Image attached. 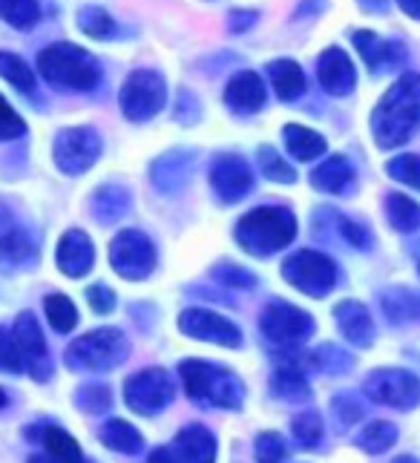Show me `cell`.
I'll list each match as a JSON object with an SVG mask.
<instances>
[{
  "label": "cell",
  "mask_w": 420,
  "mask_h": 463,
  "mask_svg": "<svg viewBox=\"0 0 420 463\" xmlns=\"http://www.w3.org/2000/svg\"><path fill=\"white\" fill-rule=\"evenodd\" d=\"M0 78H6V81L12 87H18L21 92L35 90V75L26 67V61L12 52H0Z\"/></svg>",
  "instance_id": "74e56055"
},
{
  "label": "cell",
  "mask_w": 420,
  "mask_h": 463,
  "mask_svg": "<svg viewBox=\"0 0 420 463\" xmlns=\"http://www.w3.org/2000/svg\"><path fill=\"white\" fill-rule=\"evenodd\" d=\"M21 369H24V360H21L18 343H14V334L0 328V372L18 374Z\"/></svg>",
  "instance_id": "f6af8a7d"
},
{
  "label": "cell",
  "mask_w": 420,
  "mask_h": 463,
  "mask_svg": "<svg viewBox=\"0 0 420 463\" xmlns=\"http://www.w3.org/2000/svg\"><path fill=\"white\" fill-rule=\"evenodd\" d=\"M55 165L61 173L67 175H81L87 173L101 156V136L92 127H70L55 136Z\"/></svg>",
  "instance_id": "8fae6325"
},
{
  "label": "cell",
  "mask_w": 420,
  "mask_h": 463,
  "mask_svg": "<svg viewBox=\"0 0 420 463\" xmlns=\"http://www.w3.org/2000/svg\"><path fill=\"white\" fill-rule=\"evenodd\" d=\"M417 130H420V75L403 72L375 107L371 133H375L377 147L392 150L406 145Z\"/></svg>",
  "instance_id": "6da1fadb"
},
{
  "label": "cell",
  "mask_w": 420,
  "mask_h": 463,
  "mask_svg": "<svg viewBox=\"0 0 420 463\" xmlns=\"http://www.w3.org/2000/svg\"><path fill=\"white\" fill-rule=\"evenodd\" d=\"M214 279L222 282V285H234V288H253L256 285V277L248 274L245 268H239V265H228V262H222L214 268Z\"/></svg>",
  "instance_id": "bcb514c9"
},
{
  "label": "cell",
  "mask_w": 420,
  "mask_h": 463,
  "mask_svg": "<svg viewBox=\"0 0 420 463\" xmlns=\"http://www.w3.org/2000/svg\"><path fill=\"white\" fill-rule=\"evenodd\" d=\"M29 463H55V460H50L46 455H32V458H29ZM84 463H87V460H84Z\"/></svg>",
  "instance_id": "db71d44e"
},
{
  "label": "cell",
  "mask_w": 420,
  "mask_h": 463,
  "mask_svg": "<svg viewBox=\"0 0 420 463\" xmlns=\"http://www.w3.org/2000/svg\"><path fill=\"white\" fill-rule=\"evenodd\" d=\"M386 170H389L392 179L420 190V158L417 156H397V158H392Z\"/></svg>",
  "instance_id": "b9f144b4"
},
{
  "label": "cell",
  "mask_w": 420,
  "mask_h": 463,
  "mask_svg": "<svg viewBox=\"0 0 420 463\" xmlns=\"http://www.w3.org/2000/svg\"><path fill=\"white\" fill-rule=\"evenodd\" d=\"M311 184L317 190H322V194H334L340 196L346 194V190L354 184V167L348 165L346 156H331L326 158L320 167H314L311 173Z\"/></svg>",
  "instance_id": "cb8c5ba5"
},
{
  "label": "cell",
  "mask_w": 420,
  "mask_h": 463,
  "mask_svg": "<svg viewBox=\"0 0 420 463\" xmlns=\"http://www.w3.org/2000/svg\"><path fill=\"white\" fill-rule=\"evenodd\" d=\"M268 389L277 401H285V403H309L311 401V383L305 380V374L300 369H294V365H282V369L273 372L268 380Z\"/></svg>",
  "instance_id": "484cf974"
},
{
  "label": "cell",
  "mask_w": 420,
  "mask_h": 463,
  "mask_svg": "<svg viewBox=\"0 0 420 463\" xmlns=\"http://www.w3.org/2000/svg\"><path fill=\"white\" fill-rule=\"evenodd\" d=\"M260 328L268 343L294 348V345H302L314 334V317L305 314L297 306H291L285 299H273L268 302L260 317Z\"/></svg>",
  "instance_id": "52a82bcc"
},
{
  "label": "cell",
  "mask_w": 420,
  "mask_h": 463,
  "mask_svg": "<svg viewBox=\"0 0 420 463\" xmlns=\"http://www.w3.org/2000/svg\"><path fill=\"white\" fill-rule=\"evenodd\" d=\"M55 262L61 268V274H67L72 279L87 277L95 265V248L90 242V236L84 231H67L58 242Z\"/></svg>",
  "instance_id": "ac0fdd59"
},
{
  "label": "cell",
  "mask_w": 420,
  "mask_h": 463,
  "mask_svg": "<svg viewBox=\"0 0 420 463\" xmlns=\"http://www.w3.org/2000/svg\"><path fill=\"white\" fill-rule=\"evenodd\" d=\"M127 354H130V343L121 328H95L72 340L63 357L75 372H110L121 365Z\"/></svg>",
  "instance_id": "5b68a950"
},
{
  "label": "cell",
  "mask_w": 420,
  "mask_h": 463,
  "mask_svg": "<svg viewBox=\"0 0 420 463\" xmlns=\"http://www.w3.org/2000/svg\"><path fill=\"white\" fill-rule=\"evenodd\" d=\"M130 211V194L124 187L116 184H104L99 187V194L92 196V216L101 222V225H112L121 216Z\"/></svg>",
  "instance_id": "f546056e"
},
{
  "label": "cell",
  "mask_w": 420,
  "mask_h": 463,
  "mask_svg": "<svg viewBox=\"0 0 420 463\" xmlns=\"http://www.w3.org/2000/svg\"><path fill=\"white\" fill-rule=\"evenodd\" d=\"M216 440L205 426H187L170 443L150 452L148 463H214Z\"/></svg>",
  "instance_id": "4fadbf2b"
},
{
  "label": "cell",
  "mask_w": 420,
  "mask_h": 463,
  "mask_svg": "<svg viewBox=\"0 0 420 463\" xmlns=\"http://www.w3.org/2000/svg\"><path fill=\"white\" fill-rule=\"evenodd\" d=\"M386 216H389L392 228L400 233H412L420 228V204L403 194H392L386 199Z\"/></svg>",
  "instance_id": "1f68e13d"
},
{
  "label": "cell",
  "mask_w": 420,
  "mask_h": 463,
  "mask_svg": "<svg viewBox=\"0 0 420 463\" xmlns=\"http://www.w3.org/2000/svg\"><path fill=\"white\" fill-rule=\"evenodd\" d=\"M78 26H81L84 35H90L95 41H110V38H116V32H119L116 21H112L101 6L81 9L78 12Z\"/></svg>",
  "instance_id": "d6a6232c"
},
{
  "label": "cell",
  "mask_w": 420,
  "mask_h": 463,
  "mask_svg": "<svg viewBox=\"0 0 420 463\" xmlns=\"http://www.w3.org/2000/svg\"><path fill=\"white\" fill-rule=\"evenodd\" d=\"M337 228H340L343 239L351 245V248H360L366 250L368 248V233L363 225H358V222H351V219H343V216H337Z\"/></svg>",
  "instance_id": "681fc988"
},
{
  "label": "cell",
  "mask_w": 420,
  "mask_h": 463,
  "mask_svg": "<svg viewBox=\"0 0 420 463\" xmlns=\"http://www.w3.org/2000/svg\"><path fill=\"white\" fill-rule=\"evenodd\" d=\"M334 319L340 326V334L358 348H368L375 343V323H371V314L363 302L358 299H343L340 306L334 308Z\"/></svg>",
  "instance_id": "ffe728a7"
},
{
  "label": "cell",
  "mask_w": 420,
  "mask_h": 463,
  "mask_svg": "<svg viewBox=\"0 0 420 463\" xmlns=\"http://www.w3.org/2000/svg\"><path fill=\"white\" fill-rule=\"evenodd\" d=\"M366 12H383L386 9V0H360Z\"/></svg>",
  "instance_id": "f5cc1de1"
},
{
  "label": "cell",
  "mask_w": 420,
  "mask_h": 463,
  "mask_svg": "<svg viewBox=\"0 0 420 463\" xmlns=\"http://www.w3.org/2000/svg\"><path fill=\"white\" fill-rule=\"evenodd\" d=\"M317 75H320L322 90L334 95V99H346V95H351L354 84H358V72H354L351 58L343 50H337V46H331V50L320 55Z\"/></svg>",
  "instance_id": "e0dca14e"
},
{
  "label": "cell",
  "mask_w": 420,
  "mask_h": 463,
  "mask_svg": "<svg viewBox=\"0 0 420 463\" xmlns=\"http://www.w3.org/2000/svg\"><path fill=\"white\" fill-rule=\"evenodd\" d=\"M75 403L87 414H104L112 406V392H110V386H104V383H87V386L78 389Z\"/></svg>",
  "instance_id": "f35d334b"
},
{
  "label": "cell",
  "mask_w": 420,
  "mask_h": 463,
  "mask_svg": "<svg viewBox=\"0 0 420 463\" xmlns=\"http://www.w3.org/2000/svg\"><path fill=\"white\" fill-rule=\"evenodd\" d=\"M288 285L309 297H326L337 285V265L320 250H297L282 262Z\"/></svg>",
  "instance_id": "8992f818"
},
{
  "label": "cell",
  "mask_w": 420,
  "mask_h": 463,
  "mask_svg": "<svg viewBox=\"0 0 420 463\" xmlns=\"http://www.w3.org/2000/svg\"><path fill=\"white\" fill-rule=\"evenodd\" d=\"M363 392L368 401L406 411L420 403V377L403 369H377L366 377Z\"/></svg>",
  "instance_id": "7c38bea8"
},
{
  "label": "cell",
  "mask_w": 420,
  "mask_h": 463,
  "mask_svg": "<svg viewBox=\"0 0 420 463\" xmlns=\"http://www.w3.org/2000/svg\"><path fill=\"white\" fill-rule=\"evenodd\" d=\"M110 265L124 279H148L156 268V245L141 231H121L110 245Z\"/></svg>",
  "instance_id": "9c48e42d"
},
{
  "label": "cell",
  "mask_w": 420,
  "mask_h": 463,
  "mask_svg": "<svg viewBox=\"0 0 420 463\" xmlns=\"http://www.w3.org/2000/svg\"><path fill=\"white\" fill-rule=\"evenodd\" d=\"M291 429H294V438L305 446V449H314V446L322 440V418L317 411L297 414L294 423H291Z\"/></svg>",
  "instance_id": "60d3db41"
},
{
  "label": "cell",
  "mask_w": 420,
  "mask_h": 463,
  "mask_svg": "<svg viewBox=\"0 0 420 463\" xmlns=\"http://www.w3.org/2000/svg\"><path fill=\"white\" fill-rule=\"evenodd\" d=\"M285 138V147L288 153L297 158V162H314L322 153H326V138L320 133L309 130V127H300V124H288L282 130Z\"/></svg>",
  "instance_id": "f1b7e54d"
},
{
  "label": "cell",
  "mask_w": 420,
  "mask_h": 463,
  "mask_svg": "<svg viewBox=\"0 0 420 463\" xmlns=\"http://www.w3.org/2000/svg\"><path fill=\"white\" fill-rule=\"evenodd\" d=\"M14 343H18V351H21V360H24V369L29 372L32 380H50L52 377V360H50V351H46V340H43V331L38 326L35 314H18L14 319Z\"/></svg>",
  "instance_id": "9a60e30c"
},
{
  "label": "cell",
  "mask_w": 420,
  "mask_h": 463,
  "mask_svg": "<svg viewBox=\"0 0 420 463\" xmlns=\"http://www.w3.org/2000/svg\"><path fill=\"white\" fill-rule=\"evenodd\" d=\"M101 440H104L107 449L121 452V455H136L144 446V438H141L138 429L133 423L121 420V418H112L101 426Z\"/></svg>",
  "instance_id": "4dcf8cb0"
},
{
  "label": "cell",
  "mask_w": 420,
  "mask_h": 463,
  "mask_svg": "<svg viewBox=\"0 0 420 463\" xmlns=\"http://www.w3.org/2000/svg\"><path fill=\"white\" fill-rule=\"evenodd\" d=\"M297 236V219L288 207H256L236 222V242L253 257H271Z\"/></svg>",
  "instance_id": "3957f363"
},
{
  "label": "cell",
  "mask_w": 420,
  "mask_h": 463,
  "mask_svg": "<svg viewBox=\"0 0 420 463\" xmlns=\"http://www.w3.org/2000/svg\"><path fill=\"white\" fill-rule=\"evenodd\" d=\"M87 299H90V308L95 314H110L116 311V291L107 288V285H92V288L87 291Z\"/></svg>",
  "instance_id": "c3c4849f"
},
{
  "label": "cell",
  "mask_w": 420,
  "mask_h": 463,
  "mask_svg": "<svg viewBox=\"0 0 420 463\" xmlns=\"http://www.w3.org/2000/svg\"><path fill=\"white\" fill-rule=\"evenodd\" d=\"M38 257V242L35 236L21 231V228H6L0 233V265L9 270L32 268Z\"/></svg>",
  "instance_id": "603a6c76"
},
{
  "label": "cell",
  "mask_w": 420,
  "mask_h": 463,
  "mask_svg": "<svg viewBox=\"0 0 420 463\" xmlns=\"http://www.w3.org/2000/svg\"><path fill=\"white\" fill-rule=\"evenodd\" d=\"M268 75H271L273 92H277L282 101H297L300 95L305 92V72L294 61H288V58L271 61L268 63Z\"/></svg>",
  "instance_id": "83f0119b"
},
{
  "label": "cell",
  "mask_w": 420,
  "mask_h": 463,
  "mask_svg": "<svg viewBox=\"0 0 420 463\" xmlns=\"http://www.w3.org/2000/svg\"><path fill=\"white\" fill-rule=\"evenodd\" d=\"M253 21H256V12H248V14H242V12H234V14H231V29L242 32V29L253 26Z\"/></svg>",
  "instance_id": "f907efd6"
},
{
  "label": "cell",
  "mask_w": 420,
  "mask_h": 463,
  "mask_svg": "<svg viewBox=\"0 0 420 463\" xmlns=\"http://www.w3.org/2000/svg\"><path fill=\"white\" fill-rule=\"evenodd\" d=\"M29 438H38L46 449V458L55 460V463H84V455H81V446L75 443V438L58 426L32 429Z\"/></svg>",
  "instance_id": "d4e9b609"
},
{
  "label": "cell",
  "mask_w": 420,
  "mask_h": 463,
  "mask_svg": "<svg viewBox=\"0 0 420 463\" xmlns=\"http://www.w3.org/2000/svg\"><path fill=\"white\" fill-rule=\"evenodd\" d=\"M210 187L222 204H236L253 190V170L242 156L222 153L210 165Z\"/></svg>",
  "instance_id": "5bb4252c"
},
{
  "label": "cell",
  "mask_w": 420,
  "mask_h": 463,
  "mask_svg": "<svg viewBox=\"0 0 420 463\" xmlns=\"http://www.w3.org/2000/svg\"><path fill=\"white\" fill-rule=\"evenodd\" d=\"M395 440H397V429L389 420H375V423H368L360 432L358 446H360L363 452H368V455H380L386 449H392Z\"/></svg>",
  "instance_id": "836d02e7"
},
{
  "label": "cell",
  "mask_w": 420,
  "mask_h": 463,
  "mask_svg": "<svg viewBox=\"0 0 420 463\" xmlns=\"http://www.w3.org/2000/svg\"><path fill=\"white\" fill-rule=\"evenodd\" d=\"M392 463H420V460L412 458V455H403V458H397V460H392Z\"/></svg>",
  "instance_id": "11a10c76"
},
{
  "label": "cell",
  "mask_w": 420,
  "mask_h": 463,
  "mask_svg": "<svg viewBox=\"0 0 420 463\" xmlns=\"http://www.w3.org/2000/svg\"><path fill=\"white\" fill-rule=\"evenodd\" d=\"M380 308L383 317L392 326H412L420 323V297H415L406 288H389L380 294Z\"/></svg>",
  "instance_id": "4316f807"
},
{
  "label": "cell",
  "mask_w": 420,
  "mask_h": 463,
  "mask_svg": "<svg viewBox=\"0 0 420 463\" xmlns=\"http://www.w3.org/2000/svg\"><path fill=\"white\" fill-rule=\"evenodd\" d=\"M0 18L14 29H32L41 18L38 0H0Z\"/></svg>",
  "instance_id": "d590c367"
},
{
  "label": "cell",
  "mask_w": 420,
  "mask_h": 463,
  "mask_svg": "<svg viewBox=\"0 0 420 463\" xmlns=\"http://www.w3.org/2000/svg\"><path fill=\"white\" fill-rule=\"evenodd\" d=\"M185 383V394L196 406L205 409H228L236 411L245 401V383L224 365L205 363V360H185L179 365Z\"/></svg>",
  "instance_id": "7a4b0ae2"
},
{
  "label": "cell",
  "mask_w": 420,
  "mask_h": 463,
  "mask_svg": "<svg viewBox=\"0 0 420 463\" xmlns=\"http://www.w3.org/2000/svg\"><path fill=\"white\" fill-rule=\"evenodd\" d=\"M193 156L190 150H173L167 156H161L153 165V184L161 190V194H179V190L187 184L190 173H193Z\"/></svg>",
  "instance_id": "7402d4cb"
},
{
  "label": "cell",
  "mask_w": 420,
  "mask_h": 463,
  "mask_svg": "<svg viewBox=\"0 0 420 463\" xmlns=\"http://www.w3.org/2000/svg\"><path fill=\"white\" fill-rule=\"evenodd\" d=\"M179 328L187 337L202 340V343H216V345H231V348L242 345V334L231 319H224L222 314L207 311V308H187L179 317Z\"/></svg>",
  "instance_id": "2e32d148"
},
{
  "label": "cell",
  "mask_w": 420,
  "mask_h": 463,
  "mask_svg": "<svg viewBox=\"0 0 420 463\" xmlns=\"http://www.w3.org/2000/svg\"><path fill=\"white\" fill-rule=\"evenodd\" d=\"M265 81L251 70L236 72L228 87H224V104H228L236 116H251L265 104Z\"/></svg>",
  "instance_id": "d6986e66"
},
{
  "label": "cell",
  "mask_w": 420,
  "mask_h": 463,
  "mask_svg": "<svg viewBox=\"0 0 420 463\" xmlns=\"http://www.w3.org/2000/svg\"><path fill=\"white\" fill-rule=\"evenodd\" d=\"M26 133V124L24 118L14 113V109L0 99V141H9V138H18Z\"/></svg>",
  "instance_id": "7dc6e473"
},
{
  "label": "cell",
  "mask_w": 420,
  "mask_h": 463,
  "mask_svg": "<svg viewBox=\"0 0 420 463\" xmlns=\"http://www.w3.org/2000/svg\"><path fill=\"white\" fill-rule=\"evenodd\" d=\"M400 4V9L406 12V14H412V18H417L420 21V0H397Z\"/></svg>",
  "instance_id": "816d5d0a"
},
{
  "label": "cell",
  "mask_w": 420,
  "mask_h": 463,
  "mask_svg": "<svg viewBox=\"0 0 420 463\" xmlns=\"http://www.w3.org/2000/svg\"><path fill=\"white\" fill-rule=\"evenodd\" d=\"M331 409L334 414L340 418L343 426H351V423H358L363 414H366V406L358 394H351V392H343V394H337L334 401H331Z\"/></svg>",
  "instance_id": "ee69618b"
},
{
  "label": "cell",
  "mask_w": 420,
  "mask_h": 463,
  "mask_svg": "<svg viewBox=\"0 0 420 463\" xmlns=\"http://www.w3.org/2000/svg\"><path fill=\"white\" fill-rule=\"evenodd\" d=\"M256 165H260L262 175H265V179H271V182H280V184H294L297 182V170L291 167L273 147H260V150H256Z\"/></svg>",
  "instance_id": "8d00e7d4"
},
{
  "label": "cell",
  "mask_w": 420,
  "mask_h": 463,
  "mask_svg": "<svg viewBox=\"0 0 420 463\" xmlns=\"http://www.w3.org/2000/svg\"><path fill=\"white\" fill-rule=\"evenodd\" d=\"M417 270H420V262H417Z\"/></svg>",
  "instance_id": "6f0895ef"
},
{
  "label": "cell",
  "mask_w": 420,
  "mask_h": 463,
  "mask_svg": "<svg viewBox=\"0 0 420 463\" xmlns=\"http://www.w3.org/2000/svg\"><path fill=\"white\" fill-rule=\"evenodd\" d=\"M253 455H256V463H282L285 440L277 432H262L260 438H256Z\"/></svg>",
  "instance_id": "7bdbcfd3"
},
{
  "label": "cell",
  "mask_w": 420,
  "mask_h": 463,
  "mask_svg": "<svg viewBox=\"0 0 420 463\" xmlns=\"http://www.w3.org/2000/svg\"><path fill=\"white\" fill-rule=\"evenodd\" d=\"M38 72L61 90H92L101 70L87 50L75 43H52L38 55Z\"/></svg>",
  "instance_id": "277c9868"
},
{
  "label": "cell",
  "mask_w": 420,
  "mask_h": 463,
  "mask_svg": "<svg viewBox=\"0 0 420 463\" xmlns=\"http://www.w3.org/2000/svg\"><path fill=\"white\" fill-rule=\"evenodd\" d=\"M351 41H354V46H358V52L363 55V61L368 63V70H375V72L397 70L400 61L406 58L400 43L383 41L380 35H375V32H354Z\"/></svg>",
  "instance_id": "44dd1931"
},
{
  "label": "cell",
  "mask_w": 420,
  "mask_h": 463,
  "mask_svg": "<svg viewBox=\"0 0 420 463\" xmlns=\"http://www.w3.org/2000/svg\"><path fill=\"white\" fill-rule=\"evenodd\" d=\"M311 365H317V369L326 374H343L351 369V357L337 345H320L311 354Z\"/></svg>",
  "instance_id": "ab89813d"
},
{
  "label": "cell",
  "mask_w": 420,
  "mask_h": 463,
  "mask_svg": "<svg viewBox=\"0 0 420 463\" xmlns=\"http://www.w3.org/2000/svg\"><path fill=\"white\" fill-rule=\"evenodd\" d=\"M6 401H9V397H6V392L0 389V406H6Z\"/></svg>",
  "instance_id": "9f6ffc18"
},
{
  "label": "cell",
  "mask_w": 420,
  "mask_h": 463,
  "mask_svg": "<svg viewBox=\"0 0 420 463\" xmlns=\"http://www.w3.org/2000/svg\"><path fill=\"white\" fill-rule=\"evenodd\" d=\"M176 397L173 377L165 369H144L124 383V401L136 414L153 418L161 409H167Z\"/></svg>",
  "instance_id": "30bf717a"
},
{
  "label": "cell",
  "mask_w": 420,
  "mask_h": 463,
  "mask_svg": "<svg viewBox=\"0 0 420 463\" xmlns=\"http://www.w3.org/2000/svg\"><path fill=\"white\" fill-rule=\"evenodd\" d=\"M167 101V84L165 78L153 70H138L124 81L119 92L121 113L130 121H148L156 113H161V107Z\"/></svg>",
  "instance_id": "ba28073f"
},
{
  "label": "cell",
  "mask_w": 420,
  "mask_h": 463,
  "mask_svg": "<svg viewBox=\"0 0 420 463\" xmlns=\"http://www.w3.org/2000/svg\"><path fill=\"white\" fill-rule=\"evenodd\" d=\"M43 311H46V319H50V326L58 331V334H67L78 326V311L72 306L70 297L63 294H50L43 299Z\"/></svg>",
  "instance_id": "e575fe53"
}]
</instances>
